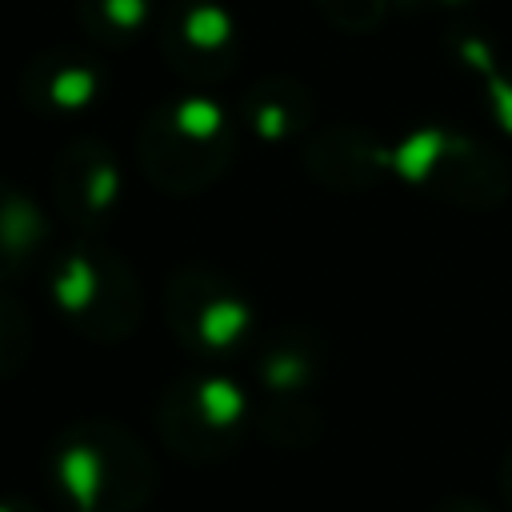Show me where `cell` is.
Returning <instances> with one entry per match:
<instances>
[{
	"mask_svg": "<svg viewBox=\"0 0 512 512\" xmlns=\"http://www.w3.org/2000/svg\"><path fill=\"white\" fill-rule=\"evenodd\" d=\"M168 324L188 352L228 360L252 336V308L236 284L212 272H180L168 284Z\"/></svg>",
	"mask_w": 512,
	"mask_h": 512,
	"instance_id": "obj_6",
	"label": "cell"
},
{
	"mask_svg": "<svg viewBox=\"0 0 512 512\" xmlns=\"http://www.w3.org/2000/svg\"><path fill=\"white\" fill-rule=\"evenodd\" d=\"M252 424L268 444H280V448H304L320 436V412L312 400L264 396L260 408L252 412Z\"/></svg>",
	"mask_w": 512,
	"mask_h": 512,
	"instance_id": "obj_13",
	"label": "cell"
},
{
	"mask_svg": "<svg viewBox=\"0 0 512 512\" xmlns=\"http://www.w3.org/2000/svg\"><path fill=\"white\" fill-rule=\"evenodd\" d=\"M56 208L76 228H100L120 200L116 156L96 140H76L56 164Z\"/></svg>",
	"mask_w": 512,
	"mask_h": 512,
	"instance_id": "obj_8",
	"label": "cell"
},
{
	"mask_svg": "<svg viewBox=\"0 0 512 512\" xmlns=\"http://www.w3.org/2000/svg\"><path fill=\"white\" fill-rule=\"evenodd\" d=\"M28 348H32V324H28V312H24L12 296L0 292V380L24 368Z\"/></svg>",
	"mask_w": 512,
	"mask_h": 512,
	"instance_id": "obj_15",
	"label": "cell"
},
{
	"mask_svg": "<svg viewBox=\"0 0 512 512\" xmlns=\"http://www.w3.org/2000/svg\"><path fill=\"white\" fill-rule=\"evenodd\" d=\"M100 88H104L100 64L76 52H48L32 60V68L24 72V96L44 112H80L100 96Z\"/></svg>",
	"mask_w": 512,
	"mask_h": 512,
	"instance_id": "obj_9",
	"label": "cell"
},
{
	"mask_svg": "<svg viewBox=\"0 0 512 512\" xmlns=\"http://www.w3.org/2000/svg\"><path fill=\"white\" fill-rule=\"evenodd\" d=\"M320 368H324V356L304 328L276 332L256 356V380H260L264 396L308 400V392L320 380Z\"/></svg>",
	"mask_w": 512,
	"mask_h": 512,
	"instance_id": "obj_10",
	"label": "cell"
},
{
	"mask_svg": "<svg viewBox=\"0 0 512 512\" xmlns=\"http://www.w3.org/2000/svg\"><path fill=\"white\" fill-rule=\"evenodd\" d=\"M440 4H464V0H440Z\"/></svg>",
	"mask_w": 512,
	"mask_h": 512,
	"instance_id": "obj_21",
	"label": "cell"
},
{
	"mask_svg": "<svg viewBox=\"0 0 512 512\" xmlns=\"http://www.w3.org/2000/svg\"><path fill=\"white\" fill-rule=\"evenodd\" d=\"M152 0H80V20L100 40H132L148 24Z\"/></svg>",
	"mask_w": 512,
	"mask_h": 512,
	"instance_id": "obj_14",
	"label": "cell"
},
{
	"mask_svg": "<svg viewBox=\"0 0 512 512\" xmlns=\"http://www.w3.org/2000/svg\"><path fill=\"white\" fill-rule=\"evenodd\" d=\"M460 52H464V60H468L472 68L484 72L488 92H492V112L512 128V68H496V60H492L484 48H476V44H464Z\"/></svg>",
	"mask_w": 512,
	"mask_h": 512,
	"instance_id": "obj_16",
	"label": "cell"
},
{
	"mask_svg": "<svg viewBox=\"0 0 512 512\" xmlns=\"http://www.w3.org/2000/svg\"><path fill=\"white\" fill-rule=\"evenodd\" d=\"M500 492H504V504H508V512H512V448H508L504 468H500Z\"/></svg>",
	"mask_w": 512,
	"mask_h": 512,
	"instance_id": "obj_20",
	"label": "cell"
},
{
	"mask_svg": "<svg viewBox=\"0 0 512 512\" xmlns=\"http://www.w3.org/2000/svg\"><path fill=\"white\" fill-rule=\"evenodd\" d=\"M48 240V220L40 204L0 180V284L16 272H24Z\"/></svg>",
	"mask_w": 512,
	"mask_h": 512,
	"instance_id": "obj_11",
	"label": "cell"
},
{
	"mask_svg": "<svg viewBox=\"0 0 512 512\" xmlns=\"http://www.w3.org/2000/svg\"><path fill=\"white\" fill-rule=\"evenodd\" d=\"M56 312L92 340H124L140 320V292L124 260L100 244H76L48 272Z\"/></svg>",
	"mask_w": 512,
	"mask_h": 512,
	"instance_id": "obj_3",
	"label": "cell"
},
{
	"mask_svg": "<svg viewBox=\"0 0 512 512\" xmlns=\"http://www.w3.org/2000/svg\"><path fill=\"white\" fill-rule=\"evenodd\" d=\"M304 120H308L304 88L288 80H260L244 96V124L260 140H288L304 128Z\"/></svg>",
	"mask_w": 512,
	"mask_h": 512,
	"instance_id": "obj_12",
	"label": "cell"
},
{
	"mask_svg": "<svg viewBox=\"0 0 512 512\" xmlns=\"http://www.w3.org/2000/svg\"><path fill=\"white\" fill-rule=\"evenodd\" d=\"M384 164H392L408 184L424 192L468 200V204H492L508 184L500 164L484 148H476L472 140L448 136L440 128L412 132L396 152L384 156Z\"/></svg>",
	"mask_w": 512,
	"mask_h": 512,
	"instance_id": "obj_5",
	"label": "cell"
},
{
	"mask_svg": "<svg viewBox=\"0 0 512 512\" xmlns=\"http://www.w3.org/2000/svg\"><path fill=\"white\" fill-rule=\"evenodd\" d=\"M432 512H492L484 500H476V496H444Z\"/></svg>",
	"mask_w": 512,
	"mask_h": 512,
	"instance_id": "obj_18",
	"label": "cell"
},
{
	"mask_svg": "<svg viewBox=\"0 0 512 512\" xmlns=\"http://www.w3.org/2000/svg\"><path fill=\"white\" fill-rule=\"evenodd\" d=\"M48 480L76 512H136L152 500L156 468L128 428L84 420L56 436Z\"/></svg>",
	"mask_w": 512,
	"mask_h": 512,
	"instance_id": "obj_1",
	"label": "cell"
},
{
	"mask_svg": "<svg viewBox=\"0 0 512 512\" xmlns=\"http://www.w3.org/2000/svg\"><path fill=\"white\" fill-rule=\"evenodd\" d=\"M164 52L192 80L224 76L236 56V20L216 0H184L168 16Z\"/></svg>",
	"mask_w": 512,
	"mask_h": 512,
	"instance_id": "obj_7",
	"label": "cell"
},
{
	"mask_svg": "<svg viewBox=\"0 0 512 512\" xmlns=\"http://www.w3.org/2000/svg\"><path fill=\"white\" fill-rule=\"evenodd\" d=\"M328 12H332V20H340L344 28H368V24H376L380 20V8H384V0H320Z\"/></svg>",
	"mask_w": 512,
	"mask_h": 512,
	"instance_id": "obj_17",
	"label": "cell"
},
{
	"mask_svg": "<svg viewBox=\"0 0 512 512\" xmlns=\"http://www.w3.org/2000/svg\"><path fill=\"white\" fill-rule=\"evenodd\" d=\"M236 144L232 116L208 96H176L160 104L140 132L144 172L168 192H196L228 164Z\"/></svg>",
	"mask_w": 512,
	"mask_h": 512,
	"instance_id": "obj_2",
	"label": "cell"
},
{
	"mask_svg": "<svg viewBox=\"0 0 512 512\" xmlns=\"http://www.w3.org/2000/svg\"><path fill=\"white\" fill-rule=\"evenodd\" d=\"M0 512H40L28 496H0Z\"/></svg>",
	"mask_w": 512,
	"mask_h": 512,
	"instance_id": "obj_19",
	"label": "cell"
},
{
	"mask_svg": "<svg viewBox=\"0 0 512 512\" xmlns=\"http://www.w3.org/2000/svg\"><path fill=\"white\" fill-rule=\"evenodd\" d=\"M244 420H248L244 388L216 372L176 380L156 408V428L164 444L192 464L224 460L240 444Z\"/></svg>",
	"mask_w": 512,
	"mask_h": 512,
	"instance_id": "obj_4",
	"label": "cell"
}]
</instances>
